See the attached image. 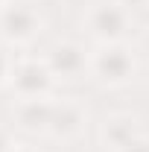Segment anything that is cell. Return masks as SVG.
Here are the masks:
<instances>
[{"label":"cell","mask_w":149,"mask_h":152,"mask_svg":"<svg viewBox=\"0 0 149 152\" xmlns=\"http://www.w3.org/2000/svg\"><path fill=\"white\" fill-rule=\"evenodd\" d=\"M82 23L96 44H120L131 32V9L120 0H96L88 6Z\"/></svg>","instance_id":"obj_4"},{"label":"cell","mask_w":149,"mask_h":152,"mask_svg":"<svg viewBox=\"0 0 149 152\" xmlns=\"http://www.w3.org/2000/svg\"><path fill=\"white\" fill-rule=\"evenodd\" d=\"M44 61L53 70L56 82H79V79L91 76V53L79 41H73V38L56 41L44 53Z\"/></svg>","instance_id":"obj_5"},{"label":"cell","mask_w":149,"mask_h":152,"mask_svg":"<svg viewBox=\"0 0 149 152\" xmlns=\"http://www.w3.org/2000/svg\"><path fill=\"white\" fill-rule=\"evenodd\" d=\"M12 152H38V146H32V143H15Z\"/></svg>","instance_id":"obj_12"},{"label":"cell","mask_w":149,"mask_h":152,"mask_svg":"<svg viewBox=\"0 0 149 152\" xmlns=\"http://www.w3.org/2000/svg\"><path fill=\"white\" fill-rule=\"evenodd\" d=\"M15 146V140H12V132L6 129V126H0V152H12Z\"/></svg>","instance_id":"obj_11"},{"label":"cell","mask_w":149,"mask_h":152,"mask_svg":"<svg viewBox=\"0 0 149 152\" xmlns=\"http://www.w3.org/2000/svg\"><path fill=\"white\" fill-rule=\"evenodd\" d=\"M120 152H149V134H137L129 146H123Z\"/></svg>","instance_id":"obj_10"},{"label":"cell","mask_w":149,"mask_h":152,"mask_svg":"<svg viewBox=\"0 0 149 152\" xmlns=\"http://www.w3.org/2000/svg\"><path fill=\"white\" fill-rule=\"evenodd\" d=\"M6 3H9V0H0V9H3V6H6Z\"/></svg>","instance_id":"obj_14"},{"label":"cell","mask_w":149,"mask_h":152,"mask_svg":"<svg viewBox=\"0 0 149 152\" xmlns=\"http://www.w3.org/2000/svg\"><path fill=\"white\" fill-rule=\"evenodd\" d=\"M56 85L58 82L47 67L44 56H29V53L15 56L12 76H9V88L15 99H53Z\"/></svg>","instance_id":"obj_3"},{"label":"cell","mask_w":149,"mask_h":152,"mask_svg":"<svg viewBox=\"0 0 149 152\" xmlns=\"http://www.w3.org/2000/svg\"><path fill=\"white\" fill-rule=\"evenodd\" d=\"M50 114H53V99H15L12 123L23 134H47Z\"/></svg>","instance_id":"obj_8"},{"label":"cell","mask_w":149,"mask_h":152,"mask_svg":"<svg viewBox=\"0 0 149 152\" xmlns=\"http://www.w3.org/2000/svg\"><path fill=\"white\" fill-rule=\"evenodd\" d=\"M143 134L137 114L131 111H114L99 123V146L105 152H120L123 146H129L131 140Z\"/></svg>","instance_id":"obj_7"},{"label":"cell","mask_w":149,"mask_h":152,"mask_svg":"<svg viewBox=\"0 0 149 152\" xmlns=\"http://www.w3.org/2000/svg\"><path fill=\"white\" fill-rule=\"evenodd\" d=\"M123 6H129V9H134V6H149V0H120Z\"/></svg>","instance_id":"obj_13"},{"label":"cell","mask_w":149,"mask_h":152,"mask_svg":"<svg viewBox=\"0 0 149 152\" xmlns=\"http://www.w3.org/2000/svg\"><path fill=\"white\" fill-rule=\"evenodd\" d=\"M44 32V15L26 0H9L0 9V41L6 47H32Z\"/></svg>","instance_id":"obj_2"},{"label":"cell","mask_w":149,"mask_h":152,"mask_svg":"<svg viewBox=\"0 0 149 152\" xmlns=\"http://www.w3.org/2000/svg\"><path fill=\"white\" fill-rule=\"evenodd\" d=\"M146 50H149V35H146Z\"/></svg>","instance_id":"obj_15"},{"label":"cell","mask_w":149,"mask_h":152,"mask_svg":"<svg viewBox=\"0 0 149 152\" xmlns=\"http://www.w3.org/2000/svg\"><path fill=\"white\" fill-rule=\"evenodd\" d=\"M137 76V53L126 41L120 44H99L91 53V79L99 88H126Z\"/></svg>","instance_id":"obj_1"},{"label":"cell","mask_w":149,"mask_h":152,"mask_svg":"<svg viewBox=\"0 0 149 152\" xmlns=\"http://www.w3.org/2000/svg\"><path fill=\"white\" fill-rule=\"evenodd\" d=\"M88 129V108L82 99L76 96H61V99H53V114H50V129L47 134L53 140H76L82 137Z\"/></svg>","instance_id":"obj_6"},{"label":"cell","mask_w":149,"mask_h":152,"mask_svg":"<svg viewBox=\"0 0 149 152\" xmlns=\"http://www.w3.org/2000/svg\"><path fill=\"white\" fill-rule=\"evenodd\" d=\"M12 64H15V56H12V53H6V50L0 47V88H9Z\"/></svg>","instance_id":"obj_9"}]
</instances>
